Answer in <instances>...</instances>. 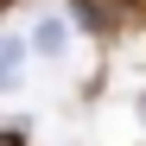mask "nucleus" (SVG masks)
I'll return each instance as SVG.
<instances>
[{
  "mask_svg": "<svg viewBox=\"0 0 146 146\" xmlns=\"http://www.w3.org/2000/svg\"><path fill=\"white\" fill-rule=\"evenodd\" d=\"M140 121H146V95H140Z\"/></svg>",
  "mask_w": 146,
  "mask_h": 146,
  "instance_id": "nucleus-3",
  "label": "nucleus"
},
{
  "mask_svg": "<svg viewBox=\"0 0 146 146\" xmlns=\"http://www.w3.org/2000/svg\"><path fill=\"white\" fill-rule=\"evenodd\" d=\"M32 38H38V51H51V57H57L64 44H70V32H64V19H44V26H38Z\"/></svg>",
  "mask_w": 146,
  "mask_h": 146,
  "instance_id": "nucleus-2",
  "label": "nucleus"
},
{
  "mask_svg": "<svg viewBox=\"0 0 146 146\" xmlns=\"http://www.w3.org/2000/svg\"><path fill=\"white\" fill-rule=\"evenodd\" d=\"M19 70H26V38H7V51H0V76L19 83Z\"/></svg>",
  "mask_w": 146,
  "mask_h": 146,
  "instance_id": "nucleus-1",
  "label": "nucleus"
}]
</instances>
